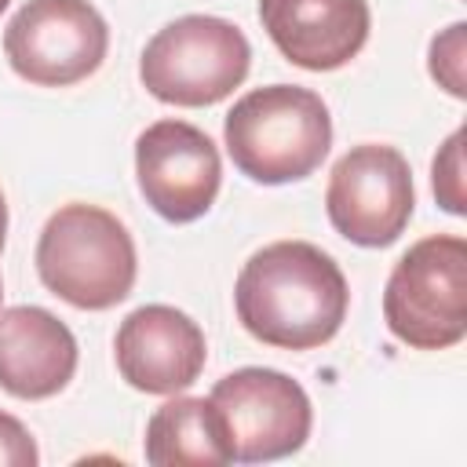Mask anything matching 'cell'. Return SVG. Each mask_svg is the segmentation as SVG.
Segmentation results:
<instances>
[{"label":"cell","mask_w":467,"mask_h":467,"mask_svg":"<svg viewBox=\"0 0 467 467\" xmlns=\"http://www.w3.org/2000/svg\"><path fill=\"white\" fill-rule=\"evenodd\" d=\"M383 321L416 350H445L467 332V241L434 234L416 241L390 270Z\"/></svg>","instance_id":"cell-4"},{"label":"cell","mask_w":467,"mask_h":467,"mask_svg":"<svg viewBox=\"0 0 467 467\" xmlns=\"http://www.w3.org/2000/svg\"><path fill=\"white\" fill-rule=\"evenodd\" d=\"M350 288L328 252L310 241H274L237 274L234 306L248 336L281 350L328 343L347 317Z\"/></svg>","instance_id":"cell-1"},{"label":"cell","mask_w":467,"mask_h":467,"mask_svg":"<svg viewBox=\"0 0 467 467\" xmlns=\"http://www.w3.org/2000/svg\"><path fill=\"white\" fill-rule=\"evenodd\" d=\"M252 66L248 36L215 15H182L153 33L142 51L139 77L146 91L168 106H215Z\"/></svg>","instance_id":"cell-5"},{"label":"cell","mask_w":467,"mask_h":467,"mask_svg":"<svg viewBox=\"0 0 467 467\" xmlns=\"http://www.w3.org/2000/svg\"><path fill=\"white\" fill-rule=\"evenodd\" d=\"M106 47V18L88 0H29L4 29L11 69L40 88H69L91 77Z\"/></svg>","instance_id":"cell-7"},{"label":"cell","mask_w":467,"mask_h":467,"mask_svg":"<svg viewBox=\"0 0 467 467\" xmlns=\"http://www.w3.org/2000/svg\"><path fill=\"white\" fill-rule=\"evenodd\" d=\"M7 4H11V0H0V11H4V7H7Z\"/></svg>","instance_id":"cell-19"},{"label":"cell","mask_w":467,"mask_h":467,"mask_svg":"<svg viewBox=\"0 0 467 467\" xmlns=\"http://www.w3.org/2000/svg\"><path fill=\"white\" fill-rule=\"evenodd\" d=\"M234 463H270L299 452L310 438L314 409L306 390L277 368H237L212 387Z\"/></svg>","instance_id":"cell-6"},{"label":"cell","mask_w":467,"mask_h":467,"mask_svg":"<svg viewBox=\"0 0 467 467\" xmlns=\"http://www.w3.org/2000/svg\"><path fill=\"white\" fill-rule=\"evenodd\" d=\"M0 306H4V281H0Z\"/></svg>","instance_id":"cell-18"},{"label":"cell","mask_w":467,"mask_h":467,"mask_svg":"<svg viewBox=\"0 0 467 467\" xmlns=\"http://www.w3.org/2000/svg\"><path fill=\"white\" fill-rule=\"evenodd\" d=\"M135 241L99 204H62L40 230L36 274L77 310H109L135 285Z\"/></svg>","instance_id":"cell-3"},{"label":"cell","mask_w":467,"mask_h":467,"mask_svg":"<svg viewBox=\"0 0 467 467\" xmlns=\"http://www.w3.org/2000/svg\"><path fill=\"white\" fill-rule=\"evenodd\" d=\"M135 175L146 204L168 223L201 219L219 193L215 142L186 120H157L135 142Z\"/></svg>","instance_id":"cell-9"},{"label":"cell","mask_w":467,"mask_h":467,"mask_svg":"<svg viewBox=\"0 0 467 467\" xmlns=\"http://www.w3.org/2000/svg\"><path fill=\"white\" fill-rule=\"evenodd\" d=\"M223 139L241 175L281 186L321 168L332 146V117L317 91L266 84L234 102L223 120Z\"/></svg>","instance_id":"cell-2"},{"label":"cell","mask_w":467,"mask_h":467,"mask_svg":"<svg viewBox=\"0 0 467 467\" xmlns=\"http://www.w3.org/2000/svg\"><path fill=\"white\" fill-rule=\"evenodd\" d=\"M146 460L153 467L234 463L226 427L212 398H171L146 423Z\"/></svg>","instance_id":"cell-13"},{"label":"cell","mask_w":467,"mask_h":467,"mask_svg":"<svg viewBox=\"0 0 467 467\" xmlns=\"http://www.w3.org/2000/svg\"><path fill=\"white\" fill-rule=\"evenodd\" d=\"M325 212L336 234L361 248L394 244L412 219L409 161L379 142L347 150L328 175Z\"/></svg>","instance_id":"cell-8"},{"label":"cell","mask_w":467,"mask_h":467,"mask_svg":"<svg viewBox=\"0 0 467 467\" xmlns=\"http://www.w3.org/2000/svg\"><path fill=\"white\" fill-rule=\"evenodd\" d=\"M77 372V339L44 306L0 310V387L22 401L58 394Z\"/></svg>","instance_id":"cell-12"},{"label":"cell","mask_w":467,"mask_h":467,"mask_svg":"<svg viewBox=\"0 0 467 467\" xmlns=\"http://www.w3.org/2000/svg\"><path fill=\"white\" fill-rule=\"evenodd\" d=\"M117 368L128 387L142 394H175L186 390L208 358L201 325L164 303L131 310L113 339Z\"/></svg>","instance_id":"cell-10"},{"label":"cell","mask_w":467,"mask_h":467,"mask_svg":"<svg viewBox=\"0 0 467 467\" xmlns=\"http://www.w3.org/2000/svg\"><path fill=\"white\" fill-rule=\"evenodd\" d=\"M463 33H467V26L452 22L441 36L431 40V77L456 99L467 95V88H463Z\"/></svg>","instance_id":"cell-15"},{"label":"cell","mask_w":467,"mask_h":467,"mask_svg":"<svg viewBox=\"0 0 467 467\" xmlns=\"http://www.w3.org/2000/svg\"><path fill=\"white\" fill-rule=\"evenodd\" d=\"M259 18L277 51L310 73L347 66L372 22L365 0H259Z\"/></svg>","instance_id":"cell-11"},{"label":"cell","mask_w":467,"mask_h":467,"mask_svg":"<svg viewBox=\"0 0 467 467\" xmlns=\"http://www.w3.org/2000/svg\"><path fill=\"white\" fill-rule=\"evenodd\" d=\"M4 234H7V204H4V193H0V248H4Z\"/></svg>","instance_id":"cell-17"},{"label":"cell","mask_w":467,"mask_h":467,"mask_svg":"<svg viewBox=\"0 0 467 467\" xmlns=\"http://www.w3.org/2000/svg\"><path fill=\"white\" fill-rule=\"evenodd\" d=\"M434 193H438V204L452 215H463L467 204H463V128H456L441 153L434 157Z\"/></svg>","instance_id":"cell-14"},{"label":"cell","mask_w":467,"mask_h":467,"mask_svg":"<svg viewBox=\"0 0 467 467\" xmlns=\"http://www.w3.org/2000/svg\"><path fill=\"white\" fill-rule=\"evenodd\" d=\"M40 460L33 434L7 412H0V467H33Z\"/></svg>","instance_id":"cell-16"}]
</instances>
